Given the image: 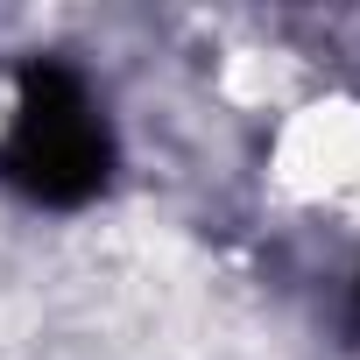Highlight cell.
Wrapping results in <instances>:
<instances>
[{"label": "cell", "mask_w": 360, "mask_h": 360, "mask_svg": "<svg viewBox=\"0 0 360 360\" xmlns=\"http://www.w3.org/2000/svg\"><path fill=\"white\" fill-rule=\"evenodd\" d=\"M113 176V127L92 106L85 78L71 64H22L15 78V120L0 134V184L36 198V205H85Z\"/></svg>", "instance_id": "6da1fadb"}, {"label": "cell", "mask_w": 360, "mask_h": 360, "mask_svg": "<svg viewBox=\"0 0 360 360\" xmlns=\"http://www.w3.org/2000/svg\"><path fill=\"white\" fill-rule=\"evenodd\" d=\"M353 318H360V304H353Z\"/></svg>", "instance_id": "7a4b0ae2"}]
</instances>
